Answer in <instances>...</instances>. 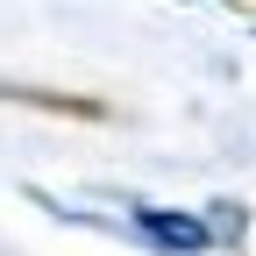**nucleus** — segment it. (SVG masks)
Instances as JSON below:
<instances>
[{
	"label": "nucleus",
	"instance_id": "obj_1",
	"mask_svg": "<svg viewBox=\"0 0 256 256\" xmlns=\"http://www.w3.org/2000/svg\"><path fill=\"white\" fill-rule=\"evenodd\" d=\"M136 220H142V235H150V242H164V249H185V256H192V249H206V235H214V220L164 214V206H142Z\"/></svg>",
	"mask_w": 256,
	"mask_h": 256
}]
</instances>
